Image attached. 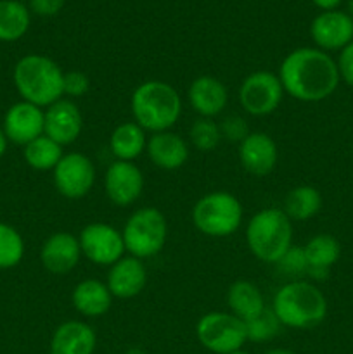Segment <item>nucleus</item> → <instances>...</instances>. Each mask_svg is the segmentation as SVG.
I'll return each instance as SVG.
<instances>
[{"instance_id":"20e7f679","label":"nucleus","mask_w":353,"mask_h":354,"mask_svg":"<svg viewBox=\"0 0 353 354\" xmlns=\"http://www.w3.org/2000/svg\"><path fill=\"white\" fill-rule=\"evenodd\" d=\"M12 82L21 100L47 109L64 97V71L54 59L42 54L23 55L12 69Z\"/></svg>"},{"instance_id":"f257e3e1","label":"nucleus","mask_w":353,"mask_h":354,"mask_svg":"<svg viewBox=\"0 0 353 354\" xmlns=\"http://www.w3.org/2000/svg\"><path fill=\"white\" fill-rule=\"evenodd\" d=\"M284 93L300 102H322L338 90L339 78L336 59L317 47H300L282 59L279 66Z\"/></svg>"},{"instance_id":"a878e982","label":"nucleus","mask_w":353,"mask_h":354,"mask_svg":"<svg viewBox=\"0 0 353 354\" xmlns=\"http://www.w3.org/2000/svg\"><path fill=\"white\" fill-rule=\"evenodd\" d=\"M31 24L30 7L19 0H0V41L12 44L28 33Z\"/></svg>"},{"instance_id":"4c0bfd02","label":"nucleus","mask_w":353,"mask_h":354,"mask_svg":"<svg viewBox=\"0 0 353 354\" xmlns=\"http://www.w3.org/2000/svg\"><path fill=\"white\" fill-rule=\"evenodd\" d=\"M7 145H9V140H7L6 133H3V130H2V128H0V158H2V156L6 154Z\"/></svg>"},{"instance_id":"6e6552de","label":"nucleus","mask_w":353,"mask_h":354,"mask_svg":"<svg viewBox=\"0 0 353 354\" xmlns=\"http://www.w3.org/2000/svg\"><path fill=\"white\" fill-rule=\"evenodd\" d=\"M196 337L210 353L232 354L242 351L248 332L244 322L230 311H210L197 320Z\"/></svg>"},{"instance_id":"c756f323","label":"nucleus","mask_w":353,"mask_h":354,"mask_svg":"<svg viewBox=\"0 0 353 354\" xmlns=\"http://www.w3.org/2000/svg\"><path fill=\"white\" fill-rule=\"evenodd\" d=\"M189 140L197 151L211 152L221 142L220 124L215 123L211 118H197L189 128Z\"/></svg>"},{"instance_id":"a211bd4d","label":"nucleus","mask_w":353,"mask_h":354,"mask_svg":"<svg viewBox=\"0 0 353 354\" xmlns=\"http://www.w3.org/2000/svg\"><path fill=\"white\" fill-rule=\"evenodd\" d=\"M147 268L144 261L127 254L109 266L106 286L116 299H132L145 289Z\"/></svg>"},{"instance_id":"7c9ffc66","label":"nucleus","mask_w":353,"mask_h":354,"mask_svg":"<svg viewBox=\"0 0 353 354\" xmlns=\"http://www.w3.org/2000/svg\"><path fill=\"white\" fill-rule=\"evenodd\" d=\"M282 328L279 318L272 311V308H266L263 313L255 317L253 320L246 322V332H248V341L251 342H269L277 337Z\"/></svg>"},{"instance_id":"f03ea898","label":"nucleus","mask_w":353,"mask_h":354,"mask_svg":"<svg viewBox=\"0 0 353 354\" xmlns=\"http://www.w3.org/2000/svg\"><path fill=\"white\" fill-rule=\"evenodd\" d=\"M182 97L176 88L161 80H147L135 86L130 97L134 121L149 133L168 131L182 116Z\"/></svg>"},{"instance_id":"bb28decb","label":"nucleus","mask_w":353,"mask_h":354,"mask_svg":"<svg viewBox=\"0 0 353 354\" xmlns=\"http://www.w3.org/2000/svg\"><path fill=\"white\" fill-rule=\"evenodd\" d=\"M322 196L315 187L298 185L287 192L282 211L291 221H308L322 209Z\"/></svg>"},{"instance_id":"aec40b11","label":"nucleus","mask_w":353,"mask_h":354,"mask_svg":"<svg viewBox=\"0 0 353 354\" xmlns=\"http://www.w3.org/2000/svg\"><path fill=\"white\" fill-rule=\"evenodd\" d=\"M145 152H147L152 165L163 171L180 169L185 165L190 154L185 138L172 130L151 133V137L147 138Z\"/></svg>"},{"instance_id":"1a4fd4ad","label":"nucleus","mask_w":353,"mask_h":354,"mask_svg":"<svg viewBox=\"0 0 353 354\" xmlns=\"http://www.w3.org/2000/svg\"><path fill=\"white\" fill-rule=\"evenodd\" d=\"M284 88L277 73L260 69L253 71L241 82L237 99L242 111L249 116L263 118L275 113L284 99Z\"/></svg>"},{"instance_id":"9d476101","label":"nucleus","mask_w":353,"mask_h":354,"mask_svg":"<svg viewBox=\"0 0 353 354\" xmlns=\"http://www.w3.org/2000/svg\"><path fill=\"white\" fill-rule=\"evenodd\" d=\"M54 187L66 199H82L89 196L96 183V166L82 152H66L52 169Z\"/></svg>"},{"instance_id":"412c9836","label":"nucleus","mask_w":353,"mask_h":354,"mask_svg":"<svg viewBox=\"0 0 353 354\" xmlns=\"http://www.w3.org/2000/svg\"><path fill=\"white\" fill-rule=\"evenodd\" d=\"M97 335L92 325L82 320L62 322L54 330L48 354H93Z\"/></svg>"},{"instance_id":"4be33fe9","label":"nucleus","mask_w":353,"mask_h":354,"mask_svg":"<svg viewBox=\"0 0 353 354\" xmlns=\"http://www.w3.org/2000/svg\"><path fill=\"white\" fill-rule=\"evenodd\" d=\"M307 258V277L315 282L325 280L331 268L339 261L341 245L331 234H317L303 245Z\"/></svg>"},{"instance_id":"0eeeda50","label":"nucleus","mask_w":353,"mask_h":354,"mask_svg":"<svg viewBox=\"0 0 353 354\" xmlns=\"http://www.w3.org/2000/svg\"><path fill=\"white\" fill-rule=\"evenodd\" d=\"M121 237L127 254L138 259L154 258L163 251L168 239V223L158 207H141L128 216Z\"/></svg>"},{"instance_id":"cd10ccee","label":"nucleus","mask_w":353,"mask_h":354,"mask_svg":"<svg viewBox=\"0 0 353 354\" xmlns=\"http://www.w3.org/2000/svg\"><path fill=\"white\" fill-rule=\"evenodd\" d=\"M64 156L62 147L48 138L47 135H40L23 147V158L26 165L35 171H52Z\"/></svg>"},{"instance_id":"c85d7f7f","label":"nucleus","mask_w":353,"mask_h":354,"mask_svg":"<svg viewBox=\"0 0 353 354\" xmlns=\"http://www.w3.org/2000/svg\"><path fill=\"white\" fill-rule=\"evenodd\" d=\"M24 258V239L10 225L0 221V270H10Z\"/></svg>"},{"instance_id":"72a5a7b5","label":"nucleus","mask_w":353,"mask_h":354,"mask_svg":"<svg viewBox=\"0 0 353 354\" xmlns=\"http://www.w3.org/2000/svg\"><path fill=\"white\" fill-rule=\"evenodd\" d=\"M220 131L221 138H227L228 142H237V144H241L249 135L248 123H246L244 118L237 116V114H232V116L225 118L220 123Z\"/></svg>"},{"instance_id":"a19ab883","label":"nucleus","mask_w":353,"mask_h":354,"mask_svg":"<svg viewBox=\"0 0 353 354\" xmlns=\"http://www.w3.org/2000/svg\"><path fill=\"white\" fill-rule=\"evenodd\" d=\"M232 354H251V353H246V351H237V353H232Z\"/></svg>"},{"instance_id":"ea45409f","label":"nucleus","mask_w":353,"mask_h":354,"mask_svg":"<svg viewBox=\"0 0 353 354\" xmlns=\"http://www.w3.org/2000/svg\"><path fill=\"white\" fill-rule=\"evenodd\" d=\"M345 12L348 14V16L353 19V0H348V2H346V10H345Z\"/></svg>"},{"instance_id":"b1692460","label":"nucleus","mask_w":353,"mask_h":354,"mask_svg":"<svg viewBox=\"0 0 353 354\" xmlns=\"http://www.w3.org/2000/svg\"><path fill=\"white\" fill-rule=\"evenodd\" d=\"M147 147V131L138 127L135 121L120 123L109 137V151L114 161L134 162L141 158Z\"/></svg>"},{"instance_id":"7ed1b4c3","label":"nucleus","mask_w":353,"mask_h":354,"mask_svg":"<svg viewBox=\"0 0 353 354\" xmlns=\"http://www.w3.org/2000/svg\"><path fill=\"white\" fill-rule=\"evenodd\" d=\"M329 304L324 292L310 280H291L273 296L272 311L280 325L296 330H308L327 317Z\"/></svg>"},{"instance_id":"e433bc0d","label":"nucleus","mask_w":353,"mask_h":354,"mask_svg":"<svg viewBox=\"0 0 353 354\" xmlns=\"http://www.w3.org/2000/svg\"><path fill=\"white\" fill-rule=\"evenodd\" d=\"M315 7L322 10V12H327V10H336L341 6L343 0H311Z\"/></svg>"},{"instance_id":"393cba45","label":"nucleus","mask_w":353,"mask_h":354,"mask_svg":"<svg viewBox=\"0 0 353 354\" xmlns=\"http://www.w3.org/2000/svg\"><path fill=\"white\" fill-rule=\"evenodd\" d=\"M227 306L228 311L244 324L266 310L262 290L249 280H235L230 283L227 290Z\"/></svg>"},{"instance_id":"9b49d317","label":"nucleus","mask_w":353,"mask_h":354,"mask_svg":"<svg viewBox=\"0 0 353 354\" xmlns=\"http://www.w3.org/2000/svg\"><path fill=\"white\" fill-rule=\"evenodd\" d=\"M83 258L97 266H111L125 256V242L121 232L113 225L93 221L83 227L78 235Z\"/></svg>"},{"instance_id":"473e14b6","label":"nucleus","mask_w":353,"mask_h":354,"mask_svg":"<svg viewBox=\"0 0 353 354\" xmlns=\"http://www.w3.org/2000/svg\"><path fill=\"white\" fill-rule=\"evenodd\" d=\"M90 90V80L82 71H68L64 73V82H62V93L66 99H80Z\"/></svg>"},{"instance_id":"4468645a","label":"nucleus","mask_w":353,"mask_h":354,"mask_svg":"<svg viewBox=\"0 0 353 354\" xmlns=\"http://www.w3.org/2000/svg\"><path fill=\"white\" fill-rule=\"evenodd\" d=\"M44 135L57 142L61 147L71 145L78 140L83 130V116L75 100L62 97L47 109H44Z\"/></svg>"},{"instance_id":"5701e85b","label":"nucleus","mask_w":353,"mask_h":354,"mask_svg":"<svg viewBox=\"0 0 353 354\" xmlns=\"http://www.w3.org/2000/svg\"><path fill=\"white\" fill-rule=\"evenodd\" d=\"M113 294L106 282L97 279H85L75 286L71 292V304L78 315L85 318L104 317L113 306Z\"/></svg>"},{"instance_id":"c9c22d12","label":"nucleus","mask_w":353,"mask_h":354,"mask_svg":"<svg viewBox=\"0 0 353 354\" xmlns=\"http://www.w3.org/2000/svg\"><path fill=\"white\" fill-rule=\"evenodd\" d=\"M66 0H30V12L42 17H52L64 7Z\"/></svg>"},{"instance_id":"f8f14e48","label":"nucleus","mask_w":353,"mask_h":354,"mask_svg":"<svg viewBox=\"0 0 353 354\" xmlns=\"http://www.w3.org/2000/svg\"><path fill=\"white\" fill-rule=\"evenodd\" d=\"M104 192L118 207L137 203L144 192V175L135 162L113 161L104 173Z\"/></svg>"},{"instance_id":"2eb2a0df","label":"nucleus","mask_w":353,"mask_h":354,"mask_svg":"<svg viewBox=\"0 0 353 354\" xmlns=\"http://www.w3.org/2000/svg\"><path fill=\"white\" fill-rule=\"evenodd\" d=\"M44 123L45 113L42 107L19 100L6 111L2 130L7 140L24 147L31 140L44 135Z\"/></svg>"},{"instance_id":"423d86ee","label":"nucleus","mask_w":353,"mask_h":354,"mask_svg":"<svg viewBox=\"0 0 353 354\" xmlns=\"http://www.w3.org/2000/svg\"><path fill=\"white\" fill-rule=\"evenodd\" d=\"M242 204L227 190H213L204 194L192 206V223L197 232L211 239H225L234 235L242 225Z\"/></svg>"},{"instance_id":"f3484780","label":"nucleus","mask_w":353,"mask_h":354,"mask_svg":"<svg viewBox=\"0 0 353 354\" xmlns=\"http://www.w3.org/2000/svg\"><path fill=\"white\" fill-rule=\"evenodd\" d=\"M82 259V249L76 235L71 232H55L48 235L40 249L42 266L52 275H66Z\"/></svg>"},{"instance_id":"2f4dec72","label":"nucleus","mask_w":353,"mask_h":354,"mask_svg":"<svg viewBox=\"0 0 353 354\" xmlns=\"http://www.w3.org/2000/svg\"><path fill=\"white\" fill-rule=\"evenodd\" d=\"M280 273L286 277H291L293 280H300V277L307 275V258L301 245H291L282 258L275 263Z\"/></svg>"},{"instance_id":"f704fd0d","label":"nucleus","mask_w":353,"mask_h":354,"mask_svg":"<svg viewBox=\"0 0 353 354\" xmlns=\"http://www.w3.org/2000/svg\"><path fill=\"white\" fill-rule=\"evenodd\" d=\"M336 64H338L341 82L345 85H348L350 88H353V41L339 52L338 59H336Z\"/></svg>"},{"instance_id":"ddd939ff","label":"nucleus","mask_w":353,"mask_h":354,"mask_svg":"<svg viewBox=\"0 0 353 354\" xmlns=\"http://www.w3.org/2000/svg\"><path fill=\"white\" fill-rule=\"evenodd\" d=\"M310 37L315 47L327 54L341 52L353 41V19L339 9L320 12L311 21Z\"/></svg>"},{"instance_id":"6ab92c4d","label":"nucleus","mask_w":353,"mask_h":354,"mask_svg":"<svg viewBox=\"0 0 353 354\" xmlns=\"http://www.w3.org/2000/svg\"><path fill=\"white\" fill-rule=\"evenodd\" d=\"M187 99H189L194 113L199 114V118H211L213 120L215 116L224 113V109L227 107L228 90L217 76L203 75L197 76L190 83L189 90H187Z\"/></svg>"},{"instance_id":"39448f33","label":"nucleus","mask_w":353,"mask_h":354,"mask_svg":"<svg viewBox=\"0 0 353 354\" xmlns=\"http://www.w3.org/2000/svg\"><path fill=\"white\" fill-rule=\"evenodd\" d=\"M246 244L258 261L275 265L293 245V221L280 207L260 209L249 218Z\"/></svg>"},{"instance_id":"58836bf2","label":"nucleus","mask_w":353,"mask_h":354,"mask_svg":"<svg viewBox=\"0 0 353 354\" xmlns=\"http://www.w3.org/2000/svg\"><path fill=\"white\" fill-rule=\"evenodd\" d=\"M265 354H298V353L291 351V349H284V348H275V349H270V351H266Z\"/></svg>"},{"instance_id":"dca6fc26","label":"nucleus","mask_w":353,"mask_h":354,"mask_svg":"<svg viewBox=\"0 0 353 354\" xmlns=\"http://www.w3.org/2000/svg\"><path fill=\"white\" fill-rule=\"evenodd\" d=\"M239 162L242 169L253 176H266L275 169L279 151L273 138L265 131H249L239 144Z\"/></svg>"}]
</instances>
